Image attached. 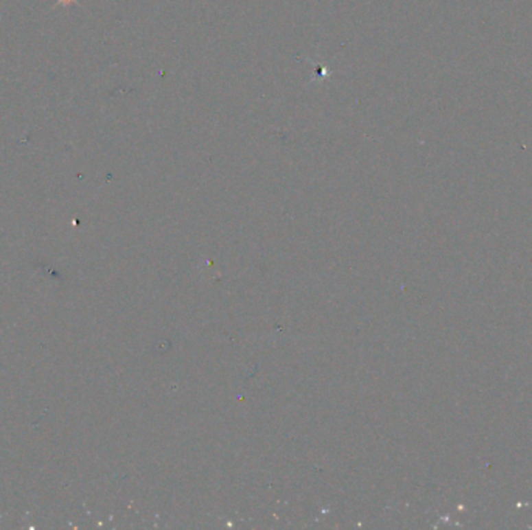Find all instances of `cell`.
Wrapping results in <instances>:
<instances>
[{
    "label": "cell",
    "mask_w": 532,
    "mask_h": 530,
    "mask_svg": "<svg viewBox=\"0 0 532 530\" xmlns=\"http://www.w3.org/2000/svg\"><path fill=\"white\" fill-rule=\"evenodd\" d=\"M58 2H60L61 5H64V7H67V5H70V3H73V2H75V0H58Z\"/></svg>",
    "instance_id": "1"
}]
</instances>
